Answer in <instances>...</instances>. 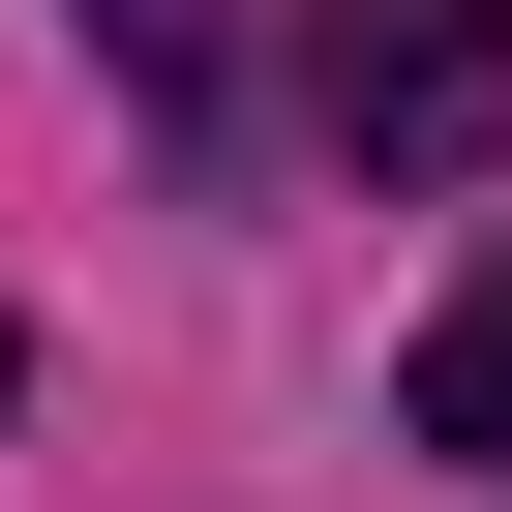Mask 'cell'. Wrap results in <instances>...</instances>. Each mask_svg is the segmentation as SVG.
Returning a JSON list of instances; mask_svg holds the SVG:
<instances>
[{
    "mask_svg": "<svg viewBox=\"0 0 512 512\" xmlns=\"http://www.w3.org/2000/svg\"><path fill=\"white\" fill-rule=\"evenodd\" d=\"M302 91L362 181H482L512 151V0H302Z\"/></svg>",
    "mask_w": 512,
    "mask_h": 512,
    "instance_id": "obj_1",
    "label": "cell"
},
{
    "mask_svg": "<svg viewBox=\"0 0 512 512\" xmlns=\"http://www.w3.org/2000/svg\"><path fill=\"white\" fill-rule=\"evenodd\" d=\"M392 422H422V452H482V482H512V272H482V302H452V332H422V392H392Z\"/></svg>",
    "mask_w": 512,
    "mask_h": 512,
    "instance_id": "obj_2",
    "label": "cell"
},
{
    "mask_svg": "<svg viewBox=\"0 0 512 512\" xmlns=\"http://www.w3.org/2000/svg\"><path fill=\"white\" fill-rule=\"evenodd\" d=\"M91 61H121V91H181V121H211V91H241V0H91Z\"/></svg>",
    "mask_w": 512,
    "mask_h": 512,
    "instance_id": "obj_3",
    "label": "cell"
}]
</instances>
